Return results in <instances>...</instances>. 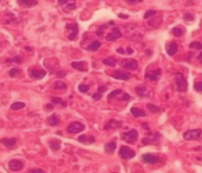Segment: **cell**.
Segmentation results:
<instances>
[{
	"label": "cell",
	"instance_id": "36",
	"mask_svg": "<svg viewBox=\"0 0 202 173\" xmlns=\"http://www.w3.org/2000/svg\"><path fill=\"white\" fill-rule=\"evenodd\" d=\"M78 90L79 92H82V93H88V92H89V86L85 85V84H80L78 86Z\"/></svg>",
	"mask_w": 202,
	"mask_h": 173
},
{
	"label": "cell",
	"instance_id": "5",
	"mask_svg": "<svg viewBox=\"0 0 202 173\" xmlns=\"http://www.w3.org/2000/svg\"><path fill=\"white\" fill-rule=\"evenodd\" d=\"M118 154L122 159H131L136 155V152L130 149V147H128V146H122L119 149Z\"/></svg>",
	"mask_w": 202,
	"mask_h": 173
},
{
	"label": "cell",
	"instance_id": "54",
	"mask_svg": "<svg viewBox=\"0 0 202 173\" xmlns=\"http://www.w3.org/2000/svg\"><path fill=\"white\" fill-rule=\"evenodd\" d=\"M142 126H143V127H144V128H147V130H148V128H149V127H148V124H143Z\"/></svg>",
	"mask_w": 202,
	"mask_h": 173
},
{
	"label": "cell",
	"instance_id": "23",
	"mask_svg": "<svg viewBox=\"0 0 202 173\" xmlns=\"http://www.w3.org/2000/svg\"><path fill=\"white\" fill-rule=\"evenodd\" d=\"M130 112H131V114H133L134 117H137V118L145 117V112L143 110H141V108H137V107H131Z\"/></svg>",
	"mask_w": 202,
	"mask_h": 173
},
{
	"label": "cell",
	"instance_id": "1",
	"mask_svg": "<svg viewBox=\"0 0 202 173\" xmlns=\"http://www.w3.org/2000/svg\"><path fill=\"white\" fill-rule=\"evenodd\" d=\"M175 84L178 92H186L188 90V81L182 73H175Z\"/></svg>",
	"mask_w": 202,
	"mask_h": 173
},
{
	"label": "cell",
	"instance_id": "34",
	"mask_svg": "<svg viewBox=\"0 0 202 173\" xmlns=\"http://www.w3.org/2000/svg\"><path fill=\"white\" fill-rule=\"evenodd\" d=\"M119 94H122V90H115V91H112L108 96V99L109 100H111L113 97H117V96H119Z\"/></svg>",
	"mask_w": 202,
	"mask_h": 173
},
{
	"label": "cell",
	"instance_id": "51",
	"mask_svg": "<svg viewBox=\"0 0 202 173\" xmlns=\"http://www.w3.org/2000/svg\"><path fill=\"white\" fill-rule=\"evenodd\" d=\"M186 18H187V19H190V20L194 19V17H192V15H189V14H188V13H187V14H186Z\"/></svg>",
	"mask_w": 202,
	"mask_h": 173
},
{
	"label": "cell",
	"instance_id": "47",
	"mask_svg": "<svg viewBox=\"0 0 202 173\" xmlns=\"http://www.w3.org/2000/svg\"><path fill=\"white\" fill-rule=\"evenodd\" d=\"M105 91H106V87H105V86H101L98 88V93H101V94H102V93H104Z\"/></svg>",
	"mask_w": 202,
	"mask_h": 173
},
{
	"label": "cell",
	"instance_id": "43",
	"mask_svg": "<svg viewBox=\"0 0 202 173\" xmlns=\"http://www.w3.org/2000/svg\"><path fill=\"white\" fill-rule=\"evenodd\" d=\"M53 107H54L53 104H46V105L44 106L45 111H52L53 110Z\"/></svg>",
	"mask_w": 202,
	"mask_h": 173
},
{
	"label": "cell",
	"instance_id": "33",
	"mask_svg": "<svg viewBox=\"0 0 202 173\" xmlns=\"http://www.w3.org/2000/svg\"><path fill=\"white\" fill-rule=\"evenodd\" d=\"M156 14H157V12H156V11L149 10V11L145 12V14H144V19H149V18H151V17H155Z\"/></svg>",
	"mask_w": 202,
	"mask_h": 173
},
{
	"label": "cell",
	"instance_id": "31",
	"mask_svg": "<svg viewBox=\"0 0 202 173\" xmlns=\"http://www.w3.org/2000/svg\"><path fill=\"white\" fill-rule=\"evenodd\" d=\"M66 87H68V85H66L65 82L60 81V80L54 82V88H57V90H65Z\"/></svg>",
	"mask_w": 202,
	"mask_h": 173
},
{
	"label": "cell",
	"instance_id": "26",
	"mask_svg": "<svg viewBox=\"0 0 202 173\" xmlns=\"http://www.w3.org/2000/svg\"><path fill=\"white\" fill-rule=\"evenodd\" d=\"M105 152L106 153H113L115 152V149H116V143L115 141H111V143H108V144L105 145Z\"/></svg>",
	"mask_w": 202,
	"mask_h": 173
},
{
	"label": "cell",
	"instance_id": "45",
	"mask_svg": "<svg viewBox=\"0 0 202 173\" xmlns=\"http://www.w3.org/2000/svg\"><path fill=\"white\" fill-rule=\"evenodd\" d=\"M127 3H129V4H138V3H141L142 0H125Z\"/></svg>",
	"mask_w": 202,
	"mask_h": 173
},
{
	"label": "cell",
	"instance_id": "21",
	"mask_svg": "<svg viewBox=\"0 0 202 173\" xmlns=\"http://www.w3.org/2000/svg\"><path fill=\"white\" fill-rule=\"evenodd\" d=\"M17 3L21 6H25V7H33L38 4L37 0H17Z\"/></svg>",
	"mask_w": 202,
	"mask_h": 173
},
{
	"label": "cell",
	"instance_id": "8",
	"mask_svg": "<svg viewBox=\"0 0 202 173\" xmlns=\"http://www.w3.org/2000/svg\"><path fill=\"white\" fill-rule=\"evenodd\" d=\"M66 29H69L71 33L68 35V38L70 40H74V39L77 38V35H78V25L76 24V23H70V24L66 25Z\"/></svg>",
	"mask_w": 202,
	"mask_h": 173
},
{
	"label": "cell",
	"instance_id": "40",
	"mask_svg": "<svg viewBox=\"0 0 202 173\" xmlns=\"http://www.w3.org/2000/svg\"><path fill=\"white\" fill-rule=\"evenodd\" d=\"M52 104L53 105H57V104H63V101H62V99L60 98H58V97H52Z\"/></svg>",
	"mask_w": 202,
	"mask_h": 173
},
{
	"label": "cell",
	"instance_id": "48",
	"mask_svg": "<svg viewBox=\"0 0 202 173\" xmlns=\"http://www.w3.org/2000/svg\"><path fill=\"white\" fill-rule=\"evenodd\" d=\"M125 53H128V54H133L134 50L131 47H128V48H127V51H125Z\"/></svg>",
	"mask_w": 202,
	"mask_h": 173
},
{
	"label": "cell",
	"instance_id": "17",
	"mask_svg": "<svg viewBox=\"0 0 202 173\" xmlns=\"http://www.w3.org/2000/svg\"><path fill=\"white\" fill-rule=\"evenodd\" d=\"M135 91H136V94L138 97H141V98H148L150 96V92L147 87H143V86H138L135 88Z\"/></svg>",
	"mask_w": 202,
	"mask_h": 173
},
{
	"label": "cell",
	"instance_id": "7",
	"mask_svg": "<svg viewBox=\"0 0 202 173\" xmlns=\"http://www.w3.org/2000/svg\"><path fill=\"white\" fill-rule=\"evenodd\" d=\"M111 77L113 79H118V80H129L131 78V74L127 71H123V70H117L111 74Z\"/></svg>",
	"mask_w": 202,
	"mask_h": 173
},
{
	"label": "cell",
	"instance_id": "13",
	"mask_svg": "<svg viewBox=\"0 0 202 173\" xmlns=\"http://www.w3.org/2000/svg\"><path fill=\"white\" fill-rule=\"evenodd\" d=\"M161 77V70L157 68L155 71H150V72L145 73V79H149L150 81H157Z\"/></svg>",
	"mask_w": 202,
	"mask_h": 173
},
{
	"label": "cell",
	"instance_id": "50",
	"mask_svg": "<svg viewBox=\"0 0 202 173\" xmlns=\"http://www.w3.org/2000/svg\"><path fill=\"white\" fill-rule=\"evenodd\" d=\"M65 74H66V72H57V76H58V77H64Z\"/></svg>",
	"mask_w": 202,
	"mask_h": 173
},
{
	"label": "cell",
	"instance_id": "42",
	"mask_svg": "<svg viewBox=\"0 0 202 173\" xmlns=\"http://www.w3.org/2000/svg\"><path fill=\"white\" fill-rule=\"evenodd\" d=\"M29 173H45V171L41 170V168H32V170H30Z\"/></svg>",
	"mask_w": 202,
	"mask_h": 173
},
{
	"label": "cell",
	"instance_id": "25",
	"mask_svg": "<svg viewBox=\"0 0 202 173\" xmlns=\"http://www.w3.org/2000/svg\"><path fill=\"white\" fill-rule=\"evenodd\" d=\"M101 45H102L101 41H92V43L86 47V50H88V51H91V52H95V51H97V50L101 47Z\"/></svg>",
	"mask_w": 202,
	"mask_h": 173
},
{
	"label": "cell",
	"instance_id": "46",
	"mask_svg": "<svg viewBox=\"0 0 202 173\" xmlns=\"http://www.w3.org/2000/svg\"><path fill=\"white\" fill-rule=\"evenodd\" d=\"M122 99H123L124 101H129L130 99H131V98H130V96H129V94H127V93H124V94H123V98H122Z\"/></svg>",
	"mask_w": 202,
	"mask_h": 173
},
{
	"label": "cell",
	"instance_id": "38",
	"mask_svg": "<svg viewBox=\"0 0 202 173\" xmlns=\"http://www.w3.org/2000/svg\"><path fill=\"white\" fill-rule=\"evenodd\" d=\"M8 63L21 64V63H23V57H14L13 59H11V60H8Z\"/></svg>",
	"mask_w": 202,
	"mask_h": 173
},
{
	"label": "cell",
	"instance_id": "24",
	"mask_svg": "<svg viewBox=\"0 0 202 173\" xmlns=\"http://www.w3.org/2000/svg\"><path fill=\"white\" fill-rule=\"evenodd\" d=\"M49 145H50V149H52V151H58V149H60V141L57 139H52L49 141Z\"/></svg>",
	"mask_w": 202,
	"mask_h": 173
},
{
	"label": "cell",
	"instance_id": "2",
	"mask_svg": "<svg viewBox=\"0 0 202 173\" xmlns=\"http://www.w3.org/2000/svg\"><path fill=\"white\" fill-rule=\"evenodd\" d=\"M202 135V131L200 128L196 130H188L183 133V139L186 140H199Z\"/></svg>",
	"mask_w": 202,
	"mask_h": 173
},
{
	"label": "cell",
	"instance_id": "27",
	"mask_svg": "<svg viewBox=\"0 0 202 173\" xmlns=\"http://www.w3.org/2000/svg\"><path fill=\"white\" fill-rule=\"evenodd\" d=\"M116 63H117V60H116L115 58H112V57L106 58V59H104V60H103L104 65H106V66H110V67H113V66H116Z\"/></svg>",
	"mask_w": 202,
	"mask_h": 173
},
{
	"label": "cell",
	"instance_id": "37",
	"mask_svg": "<svg viewBox=\"0 0 202 173\" xmlns=\"http://www.w3.org/2000/svg\"><path fill=\"white\" fill-rule=\"evenodd\" d=\"M20 73V70L19 68H12V70H10V72H8V76L10 77H15V76H18Z\"/></svg>",
	"mask_w": 202,
	"mask_h": 173
},
{
	"label": "cell",
	"instance_id": "30",
	"mask_svg": "<svg viewBox=\"0 0 202 173\" xmlns=\"http://www.w3.org/2000/svg\"><path fill=\"white\" fill-rule=\"evenodd\" d=\"M113 25H115V24H113L112 21H109V23H106V24L102 25V26H101V27H99V29H97V32H96V34H97V35H102V33H103L102 31H103L104 29H106L108 26H113Z\"/></svg>",
	"mask_w": 202,
	"mask_h": 173
},
{
	"label": "cell",
	"instance_id": "9",
	"mask_svg": "<svg viewBox=\"0 0 202 173\" xmlns=\"http://www.w3.org/2000/svg\"><path fill=\"white\" fill-rule=\"evenodd\" d=\"M8 167H10L11 171H13V172H18V171H21V170L24 168V164H23L21 160L13 159V160H11L10 163H8Z\"/></svg>",
	"mask_w": 202,
	"mask_h": 173
},
{
	"label": "cell",
	"instance_id": "19",
	"mask_svg": "<svg viewBox=\"0 0 202 173\" xmlns=\"http://www.w3.org/2000/svg\"><path fill=\"white\" fill-rule=\"evenodd\" d=\"M177 50H178V46L175 41H172L170 44L167 45V53L169 55H175V54L177 53Z\"/></svg>",
	"mask_w": 202,
	"mask_h": 173
},
{
	"label": "cell",
	"instance_id": "14",
	"mask_svg": "<svg viewBox=\"0 0 202 173\" xmlns=\"http://www.w3.org/2000/svg\"><path fill=\"white\" fill-rule=\"evenodd\" d=\"M160 138H161V134H160V133H155V134L148 135L147 138H144V139L142 140V144L143 145L154 144V143H155V141H157Z\"/></svg>",
	"mask_w": 202,
	"mask_h": 173
},
{
	"label": "cell",
	"instance_id": "28",
	"mask_svg": "<svg viewBox=\"0 0 202 173\" xmlns=\"http://www.w3.org/2000/svg\"><path fill=\"white\" fill-rule=\"evenodd\" d=\"M172 33L174 37L180 38V37H182L183 34H184V29H181V27H174V29H172Z\"/></svg>",
	"mask_w": 202,
	"mask_h": 173
},
{
	"label": "cell",
	"instance_id": "39",
	"mask_svg": "<svg viewBox=\"0 0 202 173\" xmlns=\"http://www.w3.org/2000/svg\"><path fill=\"white\" fill-rule=\"evenodd\" d=\"M194 88L197 92H202V81H196L194 84Z\"/></svg>",
	"mask_w": 202,
	"mask_h": 173
},
{
	"label": "cell",
	"instance_id": "32",
	"mask_svg": "<svg viewBox=\"0 0 202 173\" xmlns=\"http://www.w3.org/2000/svg\"><path fill=\"white\" fill-rule=\"evenodd\" d=\"M189 47L193 48V50H202V43H200V41H193V43L189 44Z\"/></svg>",
	"mask_w": 202,
	"mask_h": 173
},
{
	"label": "cell",
	"instance_id": "16",
	"mask_svg": "<svg viewBox=\"0 0 202 173\" xmlns=\"http://www.w3.org/2000/svg\"><path fill=\"white\" fill-rule=\"evenodd\" d=\"M142 160H144L148 164H156L158 161V157L151 153H145L142 155Z\"/></svg>",
	"mask_w": 202,
	"mask_h": 173
},
{
	"label": "cell",
	"instance_id": "52",
	"mask_svg": "<svg viewBox=\"0 0 202 173\" xmlns=\"http://www.w3.org/2000/svg\"><path fill=\"white\" fill-rule=\"evenodd\" d=\"M197 59H199L200 61H202V51H201V53H200V54L197 55Z\"/></svg>",
	"mask_w": 202,
	"mask_h": 173
},
{
	"label": "cell",
	"instance_id": "6",
	"mask_svg": "<svg viewBox=\"0 0 202 173\" xmlns=\"http://www.w3.org/2000/svg\"><path fill=\"white\" fill-rule=\"evenodd\" d=\"M85 130V126L79 123V121H74V123H71L69 126H68V132L69 133H72V134H76V133H79L82 131Z\"/></svg>",
	"mask_w": 202,
	"mask_h": 173
},
{
	"label": "cell",
	"instance_id": "53",
	"mask_svg": "<svg viewBox=\"0 0 202 173\" xmlns=\"http://www.w3.org/2000/svg\"><path fill=\"white\" fill-rule=\"evenodd\" d=\"M118 17H121V18H124V19H128V15H123V14H118Z\"/></svg>",
	"mask_w": 202,
	"mask_h": 173
},
{
	"label": "cell",
	"instance_id": "22",
	"mask_svg": "<svg viewBox=\"0 0 202 173\" xmlns=\"http://www.w3.org/2000/svg\"><path fill=\"white\" fill-rule=\"evenodd\" d=\"M71 66L76 70H79V71H88V68H86V64L84 63V61H74V63H71Z\"/></svg>",
	"mask_w": 202,
	"mask_h": 173
},
{
	"label": "cell",
	"instance_id": "29",
	"mask_svg": "<svg viewBox=\"0 0 202 173\" xmlns=\"http://www.w3.org/2000/svg\"><path fill=\"white\" fill-rule=\"evenodd\" d=\"M24 107H25V102L19 101V102H14V104H12V105H11V110L17 111V110H21V108H24Z\"/></svg>",
	"mask_w": 202,
	"mask_h": 173
},
{
	"label": "cell",
	"instance_id": "49",
	"mask_svg": "<svg viewBox=\"0 0 202 173\" xmlns=\"http://www.w3.org/2000/svg\"><path fill=\"white\" fill-rule=\"evenodd\" d=\"M117 52H118L119 54H124V53H125V51H124L122 47H119V48H117Z\"/></svg>",
	"mask_w": 202,
	"mask_h": 173
},
{
	"label": "cell",
	"instance_id": "3",
	"mask_svg": "<svg viewBox=\"0 0 202 173\" xmlns=\"http://www.w3.org/2000/svg\"><path fill=\"white\" fill-rule=\"evenodd\" d=\"M121 66L127 70H131V71H136L138 68V63L135 59H122L121 60Z\"/></svg>",
	"mask_w": 202,
	"mask_h": 173
},
{
	"label": "cell",
	"instance_id": "41",
	"mask_svg": "<svg viewBox=\"0 0 202 173\" xmlns=\"http://www.w3.org/2000/svg\"><path fill=\"white\" fill-rule=\"evenodd\" d=\"M72 1H74V0H58V4L62 6H66L69 5L70 3H72Z\"/></svg>",
	"mask_w": 202,
	"mask_h": 173
},
{
	"label": "cell",
	"instance_id": "11",
	"mask_svg": "<svg viewBox=\"0 0 202 173\" xmlns=\"http://www.w3.org/2000/svg\"><path fill=\"white\" fill-rule=\"evenodd\" d=\"M122 121L121 120H116V119H111V120H109L105 126H104V130H116V128H119V127H122Z\"/></svg>",
	"mask_w": 202,
	"mask_h": 173
},
{
	"label": "cell",
	"instance_id": "12",
	"mask_svg": "<svg viewBox=\"0 0 202 173\" xmlns=\"http://www.w3.org/2000/svg\"><path fill=\"white\" fill-rule=\"evenodd\" d=\"M121 37H122L121 29H119L118 27H113L112 31L106 35V40H108V41H113V40H117V39L121 38Z\"/></svg>",
	"mask_w": 202,
	"mask_h": 173
},
{
	"label": "cell",
	"instance_id": "20",
	"mask_svg": "<svg viewBox=\"0 0 202 173\" xmlns=\"http://www.w3.org/2000/svg\"><path fill=\"white\" fill-rule=\"evenodd\" d=\"M46 123H47L50 126H57V125H59L60 119H59V117H58L57 114H52L51 117H49V118H47Z\"/></svg>",
	"mask_w": 202,
	"mask_h": 173
},
{
	"label": "cell",
	"instance_id": "44",
	"mask_svg": "<svg viewBox=\"0 0 202 173\" xmlns=\"http://www.w3.org/2000/svg\"><path fill=\"white\" fill-rule=\"evenodd\" d=\"M92 98H94V100H99V99H101V98H102V94H101V93H98V92H97V93H96V94H94V96H92Z\"/></svg>",
	"mask_w": 202,
	"mask_h": 173
},
{
	"label": "cell",
	"instance_id": "4",
	"mask_svg": "<svg viewBox=\"0 0 202 173\" xmlns=\"http://www.w3.org/2000/svg\"><path fill=\"white\" fill-rule=\"evenodd\" d=\"M138 138V132L136 130H130L128 132H125L122 134V139L128 143V144H131V143H135Z\"/></svg>",
	"mask_w": 202,
	"mask_h": 173
},
{
	"label": "cell",
	"instance_id": "35",
	"mask_svg": "<svg viewBox=\"0 0 202 173\" xmlns=\"http://www.w3.org/2000/svg\"><path fill=\"white\" fill-rule=\"evenodd\" d=\"M147 107H148V110L150 111V112H153V113H157V112H160V107L153 105V104H148Z\"/></svg>",
	"mask_w": 202,
	"mask_h": 173
},
{
	"label": "cell",
	"instance_id": "15",
	"mask_svg": "<svg viewBox=\"0 0 202 173\" xmlns=\"http://www.w3.org/2000/svg\"><path fill=\"white\" fill-rule=\"evenodd\" d=\"M0 143L5 145L8 149H14L15 144H17V139L15 138H3V139H0Z\"/></svg>",
	"mask_w": 202,
	"mask_h": 173
},
{
	"label": "cell",
	"instance_id": "18",
	"mask_svg": "<svg viewBox=\"0 0 202 173\" xmlns=\"http://www.w3.org/2000/svg\"><path fill=\"white\" fill-rule=\"evenodd\" d=\"M78 141L79 143H82V144H92L95 143V137L94 135H79L78 137Z\"/></svg>",
	"mask_w": 202,
	"mask_h": 173
},
{
	"label": "cell",
	"instance_id": "10",
	"mask_svg": "<svg viewBox=\"0 0 202 173\" xmlns=\"http://www.w3.org/2000/svg\"><path fill=\"white\" fill-rule=\"evenodd\" d=\"M30 76L33 79H43L46 76V71L40 68H30Z\"/></svg>",
	"mask_w": 202,
	"mask_h": 173
},
{
	"label": "cell",
	"instance_id": "55",
	"mask_svg": "<svg viewBox=\"0 0 202 173\" xmlns=\"http://www.w3.org/2000/svg\"><path fill=\"white\" fill-rule=\"evenodd\" d=\"M0 1H1V0H0Z\"/></svg>",
	"mask_w": 202,
	"mask_h": 173
}]
</instances>
